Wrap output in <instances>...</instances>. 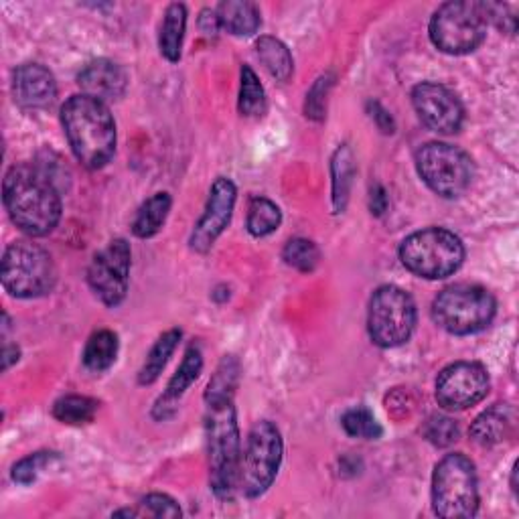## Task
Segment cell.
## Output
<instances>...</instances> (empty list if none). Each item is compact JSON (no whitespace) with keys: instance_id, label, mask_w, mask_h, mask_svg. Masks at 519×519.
Listing matches in <instances>:
<instances>
[{"instance_id":"obj_1","label":"cell","mask_w":519,"mask_h":519,"mask_svg":"<svg viewBox=\"0 0 519 519\" xmlns=\"http://www.w3.org/2000/svg\"><path fill=\"white\" fill-rule=\"evenodd\" d=\"M3 193L5 207L21 232L41 238L57 228L61 219L59 187L39 165L9 169Z\"/></svg>"},{"instance_id":"obj_2","label":"cell","mask_w":519,"mask_h":519,"mask_svg":"<svg viewBox=\"0 0 519 519\" xmlns=\"http://www.w3.org/2000/svg\"><path fill=\"white\" fill-rule=\"evenodd\" d=\"M61 124L76 159L90 171L110 163L116 151V122L110 108L86 94L71 96L61 108Z\"/></svg>"},{"instance_id":"obj_3","label":"cell","mask_w":519,"mask_h":519,"mask_svg":"<svg viewBox=\"0 0 519 519\" xmlns=\"http://www.w3.org/2000/svg\"><path fill=\"white\" fill-rule=\"evenodd\" d=\"M205 436L209 455V483L219 499H232L240 487L242 440L234 400L205 402Z\"/></svg>"},{"instance_id":"obj_4","label":"cell","mask_w":519,"mask_h":519,"mask_svg":"<svg viewBox=\"0 0 519 519\" xmlns=\"http://www.w3.org/2000/svg\"><path fill=\"white\" fill-rule=\"evenodd\" d=\"M493 294L477 284H453L440 290L432 303L434 323L453 335H475L495 317Z\"/></svg>"},{"instance_id":"obj_5","label":"cell","mask_w":519,"mask_h":519,"mask_svg":"<svg viewBox=\"0 0 519 519\" xmlns=\"http://www.w3.org/2000/svg\"><path fill=\"white\" fill-rule=\"evenodd\" d=\"M432 507L438 517L467 519L479 509V481L475 465L463 453L444 457L432 475Z\"/></svg>"},{"instance_id":"obj_6","label":"cell","mask_w":519,"mask_h":519,"mask_svg":"<svg viewBox=\"0 0 519 519\" xmlns=\"http://www.w3.org/2000/svg\"><path fill=\"white\" fill-rule=\"evenodd\" d=\"M402 264L416 276L440 280L455 274L465 260L459 236L444 228H426L408 236L400 246Z\"/></svg>"},{"instance_id":"obj_7","label":"cell","mask_w":519,"mask_h":519,"mask_svg":"<svg viewBox=\"0 0 519 519\" xmlns=\"http://www.w3.org/2000/svg\"><path fill=\"white\" fill-rule=\"evenodd\" d=\"M57 280L51 254L39 244L13 242L3 256V286L17 299H37L53 290Z\"/></svg>"},{"instance_id":"obj_8","label":"cell","mask_w":519,"mask_h":519,"mask_svg":"<svg viewBox=\"0 0 519 519\" xmlns=\"http://www.w3.org/2000/svg\"><path fill=\"white\" fill-rule=\"evenodd\" d=\"M416 303L400 286H380L367 313V331L378 347L392 349L404 345L416 329Z\"/></svg>"},{"instance_id":"obj_9","label":"cell","mask_w":519,"mask_h":519,"mask_svg":"<svg viewBox=\"0 0 519 519\" xmlns=\"http://www.w3.org/2000/svg\"><path fill=\"white\" fill-rule=\"evenodd\" d=\"M416 169L422 181L444 199L465 195L475 175L471 157L447 142H428L420 146L416 153Z\"/></svg>"},{"instance_id":"obj_10","label":"cell","mask_w":519,"mask_h":519,"mask_svg":"<svg viewBox=\"0 0 519 519\" xmlns=\"http://www.w3.org/2000/svg\"><path fill=\"white\" fill-rule=\"evenodd\" d=\"M284 455V444L280 430L268 422H256L248 434L246 449L242 453V467H240V491L256 499L264 495L280 469Z\"/></svg>"},{"instance_id":"obj_11","label":"cell","mask_w":519,"mask_h":519,"mask_svg":"<svg viewBox=\"0 0 519 519\" xmlns=\"http://www.w3.org/2000/svg\"><path fill=\"white\" fill-rule=\"evenodd\" d=\"M432 43L449 55L473 53L487 35V23L483 19L479 3L453 0L436 9L430 19Z\"/></svg>"},{"instance_id":"obj_12","label":"cell","mask_w":519,"mask_h":519,"mask_svg":"<svg viewBox=\"0 0 519 519\" xmlns=\"http://www.w3.org/2000/svg\"><path fill=\"white\" fill-rule=\"evenodd\" d=\"M489 394V374L481 363L459 361L444 367L436 380V402L449 412L477 406Z\"/></svg>"},{"instance_id":"obj_13","label":"cell","mask_w":519,"mask_h":519,"mask_svg":"<svg viewBox=\"0 0 519 519\" xmlns=\"http://www.w3.org/2000/svg\"><path fill=\"white\" fill-rule=\"evenodd\" d=\"M130 266L132 250L122 238L112 240L94 256L88 268V284L106 307H118L126 299Z\"/></svg>"},{"instance_id":"obj_14","label":"cell","mask_w":519,"mask_h":519,"mask_svg":"<svg viewBox=\"0 0 519 519\" xmlns=\"http://www.w3.org/2000/svg\"><path fill=\"white\" fill-rule=\"evenodd\" d=\"M412 104L422 124L432 132L455 134L463 126V104L447 86L434 82L418 84L412 92Z\"/></svg>"},{"instance_id":"obj_15","label":"cell","mask_w":519,"mask_h":519,"mask_svg":"<svg viewBox=\"0 0 519 519\" xmlns=\"http://www.w3.org/2000/svg\"><path fill=\"white\" fill-rule=\"evenodd\" d=\"M236 199H238L236 185L228 177L215 179V183L211 185V191H209L205 211L191 234V240H189L191 250L205 254L213 248L217 238L224 234L226 228L230 226Z\"/></svg>"},{"instance_id":"obj_16","label":"cell","mask_w":519,"mask_h":519,"mask_svg":"<svg viewBox=\"0 0 519 519\" xmlns=\"http://www.w3.org/2000/svg\"><path fill=\"white\" fill-rule=\"evenodd\" d=\"M13 96L25 110H45L57 98L53 73L41 63H23L13 73Z\"/></svg>"},{"instance_id":"obj_17","label":"cell","mask_w":519,"mask_h":519,"mask_svg":"<svg viewBox=\"0 0 519 519\" xmlns=\"http://www.w3.org/2000/svg\"><path fill=\"white\" fill-rule=\"evenodd\" d=\"M78 84L86 96L106 104L108 100H120L126 94L128 76L118 63L110 59H96L80 71Z\"/></svg>"},{"instance_id":"obj_18","label":"cell","mask_w":519,"mask_h":519,"mask_svg":"<svg viewBox=\"0 0 519 519\" xmlns=\"http://www.w3.org/2000/svg\"><path fill=\"white\" fill-rule=\"evenodd\" d=\"M203 372V353L199 345H191L177 369V374L171 378L165 394L159 398L155 406V416L159 420H165L171 416L179 404V400L187 394V390L197 382V378Z\"/></svg>"},{"instance_id":"obj_19","label":"cell","mask_w":519,"mask_h":519,"mask_svg":"<svg viewBox=\"0 0 519 519\" xmlns=\"http://www.w3.org/2000/svg\"><path fill=\"white\" fill-rule=\"evenodd\" d=\"M515 426V410L509 404H495L475 418L471 424V438L481 447H493L507 440Z\"/></svg>"},{"instance_id":"obj_20","label":"cell","mask_w":519,"mask_h":519,"mask_svg":"<svg viewBox=\"0 0 519 519\" xmlns=\"http://www.w3.org/2000/svg\"><path fill=\"white\" fill-rule=\"evenodd\" d=\"M215 13L221 29H226L234 37H252L262 25L258 7L248 0H226L215 9Z\"/></svg>"},{"instance_id":"obj_21","label":"cell","mask_w":519,"mask_h":519,"mask_svg":"<svg viewBox=\"0 0 519 519\" xmlns=\"http://www.w3.org/2000/svg\"><path fill=\"white\" fill-rule=\"evenodd\" d=\"M171 205H173V199L165 191L155 193L153 197H148L140 205V209H138V213L132 221V234L140 240L157 236L165 226V221H167L169 211H171Z\"/></svg>"},{"instance_id":"obj_22","label":"cell","mask_w":519,"mask_h":519,"mask_svg":"<svg viewBox=\"0 0 519 519\" xmlns=\"http://www.w3.org/2000/svg\"><path fill=\"white\" fill-rule=\"evenodd\" d=\"M181 335L183 333L179 329H171L157 339V343L153 345L151 353L146 355V359L140 367V372H138V384L140 386H151L161 378L163 369L167 367L169 359L173 357V353H175V349L181 341Z\"/></svg>"},{"instance_id":"obj_23","label":"cell","mask_w":519,"mask_h":519,"mask_svg":"<svg viewBox=\"0 0 519 519\" xmlns=\"http://www.w3.org/2000/svg\"><path fill=\"white\" fill-rule=\"evenodd\" d=\"M185 29H187V9H185V5L175 3L165 11V19L161 25V35H159L161 53L173 63L181 59Z\"/></svg>"},{"instance_id":"obj_24","label":"cell","mask_w":519,"mask_h":519,"mask_svg":"<svg viewBox=\"0 0 519 519\" xmlns=\"http://www.w3.org/2000/svg\"><path fill=\"white\" fill-rule=\"evenodd\" d=\"M331 175H333V207L337 213H343L355 177V161H353L351 148L347 144H341L335 151L331 161Z\"/></svg>"},{"instance_id":"obj_25","label":"cell","mask_w":519,"mask_h":519,"mask_svg":"<svg viewBox=\"0 0 519 519\" xmlns=\"http://www.w3.org/2000/svg\"><path fill=\"white\" fill-rule=\"evenodd\" d=\"M256 53L272 78H276L278 82L290 80L294 71V61L288 47L280 39L270 35L260 37L256 43Z\"/></svg>"},{"instance_id":"obj_26","label":"cell","mask_w":519,"mask_h":519,"mask_svg":"<svg viewBox=\"0 0 519 519\" xmlns=\"http://www.w3.org/2000/svg\"><path fill=\"white\" fill-rule=\"evenodd\" d=\"M116 357H118V335L108 329L96 331L84 349V365L94 374H102L106 369H110Z\"/></svg>"},{"instance_id":"obj_27","label":"cell","mask_w":519,"mask_h":519,"mask_svg":"<svg viewBox=\"0 0 519 519\" xmlns=\"http://www.w3.org/2000/svg\"><path fill=\"white\" fill-rule=\"evenodd\" d=\"M100 402L88 396H78V394H69L59 398L53 404V416L69 426H82V424H90L96 414H98Z\"/></svg>"},{"instance_id":"obj_28","label":"cell","mask_w":519,"mask_h":519,"mask_svg":"<svg viewBox=\"0 0 519 519\" xmlns=\"http://www.w3.org/2000/svg\"><path fill=\"white\" fill-rule=\"evenodd\" d=\"M238 382H240V361L234 355H226L217 365L215 374L207 386L205 402L234 400Z\"/></svg>"},{"instance_id":"obj_29","label":"cell","mask_w":519,"mask_h":519,"mask_svg":"<svg viewBox=\"0 0 519 519\" xmlns=\"http://www.w3.org/2000/svg\"><path fill=\"white\" fill-rule=\"evenodd\" d=\"M282 221L278 205L266 197H254L248 205V232L254 238H266L274 234Z\"/></svg>"},{"instance_id":"obj_30","label":"cell","mask_w":519,"mask_h":519,"mask_svg":"<svg viewBox=\"0 0 519 519\" xmlns=\"http://www.w3.org/2000/svg\"><path fill=\"white\" fill-rule=\"evenodd\" d=\"M238 108L242 116L258 118L266 112V92L250 65H242L240 71V100Z\"/></svg>"},{"instance_id":"obj_31","label":"cell","mask_w":519,"mask_h":519,"mask_svg":"<svg viewBox=\"0 0 519 519\" xmlns=\"http://www.w3.org/2000/svg\"><path fill=\"white\" fill-rule=\"evenodd\" d=\"M282 258L290 268L309 274L319 266L321 252H319L317 244L307 238H292L286 242V246L282 250Z\"/></svg>"},{"instance_id":"obj_32","label":"cell","mask_w":519,"mask_h":519,"mask_svg":"<svg viewBox=\"0 0 519 519\" xmlns=\"http://www.w3.org/2000/svg\"><path fill=\"white\" fill-rule=\"evenodd\" d=\"M341 426L343 430L353 436V438H365V440H378L382 436V426L376 420V416L363 406L349 408L341 416Z\"/></svg>"},{"instance_id":"obj_33","label":"cell","mask_w":519,"mask_h":519,"mask_svg":"<svg viewBox=\"0 0 519 519\" xmlns=\"http://www.w3.org/2000/svg\"><path fill=\"white\" fill-rule=\"evenodd\" d=\"M57 453L51 451H41V453H33L25 459H21L15 467H13V481L19 485H31L33 481H37V477L53 463L57 461Z\"/></svg>"},{"instance_id":"obj_34","label":"cell","mask_w":519,"mask_h":519,"mask_svg":"<svg viewBox=\"0 0 519 519\" xmlns=\"http://www.w3.org/2000/svg\"><path fill=\"white\" fill-rule=\"evenodd\" d=\"M424 436L434 447H451L459 440V424L449 416H430L424 424Z\"/></svg>"},{"instance_id":"obj_35","label":"cell","mask_w":519,"mask_h":519,"mask_svg":"<svg viewBox=\"0 0 519 519\" xmlns=\"http://www.w3.org/2000/svg\"><path fill=\"white\" fill-rule=\"evenodd\" d=\"M333 76L331 73H327V76H321L315 86L309 90L307 94V102H305V114L307 118L311 120H317L321 122L325 118V112H327V96H329V90L333 88Z\"/></svg>"},{"instance_id":"obj_36","label":"cell","mask_w":519,"mask_h":519,"mask_svg":"<svg viewBox=\"0 0 519 519\" xmlns=\"http://www.w3.org/2000/svg\"><path fill=\"white\" fill-rule=\"evenodd\" d=\"M138 513L140 517H181V507L165 493H151L140 501Z\"/></svg>"},{"instance_id":"obj_37","label":"cell","mask_w":519,"mask_h":519,"mask_svg":"<svg viewBox=\"0 0 519 519\" xmlns=\"http://www.w3.org/2000/svg\"><path fill=\"white\" fill-rule=\"evenodd\" d=\"M485 23H493L499 31L513 35L517 29V17L509 5L503 3H479Z\"/></svg>"},{"instance_id":"obj_38","label":"cell","mask_w":519,"mask_h":519,"mask_svg":"<svg viewBox=\"0 0 519 519\" xmlns=\"http://www.w3.org/2000/svg\"><path fill=\"white\" fill-rule=\"evenodd\" d=\"M367 108H369V116L374 118V122L378 124V128H380L382 132L392 134V132L396 130V122H394L392 114H390L380 102H369Z\"/></svg>"},{"instance_id":"obj_39","label":"cell","mask_w":519,"mask_h":519,"mask_svg":"<svg viewBox=\"0 0 519 519\" xmlns=\"http://www.w3.org/2000/svg\"><path fill=\"white\" fill-rule=\"evenodd\" d=\"M369 209H372L374 215H384L388 209V195L386 189L382 185H376L372 189V195H369Z\"/></svg>"},{"instance_id":"obj_40","label":"cell","mask_w":519,"mask_h":519,"mask_svg":"<svg viewBox=\"0 0 519 519\" xmlns=\"http://www.w3.org/2000/svg\"><path fill=\"white\" fill-rule=\"evenodd\" d=\"M199 29L205 33V35H215L221 25H219V19H217V13L211 11V9H203L201 11V17H199Z\"/></svg>"},{"instance_id":"obj_41","label":"cell","mask_w":519,"mask_h":519,"mask_svg":"<svg viewBox=\"0 0 519 519\" xmlns=\"http://www.w3.org/2000/svg\"><path fill=\"white\" fill-rule=\"evenodd\" d=\"M19 347L17 345H5L3 349V367L9 369L15 361H19Z\"/></svg>"}]
</instances>
